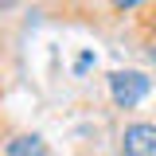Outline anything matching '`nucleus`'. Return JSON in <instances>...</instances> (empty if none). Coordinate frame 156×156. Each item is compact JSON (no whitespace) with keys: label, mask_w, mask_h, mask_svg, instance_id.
<instances>
[{"label":"nucleus","mask_w":156,"mask_h":156,"mask_svg":"<svg viewBox=\"0 0 156 156\" xmlns=\"http://www.w3.org/2000/svg\"><path fill=\"white\" fill-rule=\"evenodd\" d=\"M148 90H152V78H144L140 70H113L109 74V94H113V101L121 109L140 105L148 98Z\"/></svg>","instance_id":"f257e3e1"},{"label":"nucleus","mask_w":156,"mask_h":156,"mask_svg":"<svg viewBox=\"0 0 156 156\" xmlns=\"http://www.w3.org/2000/svg\"><path fill=\"white\" fill-rule=\"evenodd\" d=\"M121 148H125V156H156V125L152 121L129 125L121 136Z\"/></svg>","instance_id":"f03ea898"},{"label":"nucleus","mask_w":156,"mask_h":156,"mask_svg":"<svg viewBox=\"0 0 156 156\" xmlns=\"http://www.w3.org/2000/svg\"><path fill=\"white\" fill-rule=\"evenodd\" d=\"M4 156H47V144H43V136L23 133V136H12L4 144Z\"/></svg>","instance_id":"7ed1b4c3"},{"label":"nucleus","mask_w":156,"mask_h":156,"mask_svg":"<svg viewBox=\"0 0 156 156\" xmlns=\"http://www.w3.org/2000/svg\"><path fill=\"white\" fill-rule=\"evenodd\" d=\"M90 66H94V55L86 51V55H78V62H74V74H86Z\"/></svg>","instance_id":"20e7f679"},{"label":"nucleus","mask_w":156,"mask_h":156,"mask_svg":"<svg viewBox=\"0 0 156 156\" xmlns=\"http://www.w3.org/2000/svg\"><path fill=\"white\" fill-rule=\"evenodd\" d=\"M117 8H136V4H144V0H113Z\"/></svg>","instance_id":"39448f33"},{"label":"nucleus","mask_w":156,"mask_h":156,"mask_svg":"<svg viewBox=\"0 0 156 156\" xmlns=\"http://www.w3.org/2000/svg\"><path fill=\"white\" fill-rule=\"evenodd\" d=\"M12 4H16V0H0V12H4V8H12Z\"/></svg>","instance_id":"423d86ee"},{"label":"nucleus","mask_w":156,"mask_h":156,"mask_svg":"<svg viewBox=\"0 0 156 156\" xmlns=\"http://www.w3.org/2000/svg\"><path fill=\"white\" fill-rule=\"evenodd\" d=\"M152 62H156V51H152Z\"/></svg>","instance_id":"0eeeda50"}]
</instances>
